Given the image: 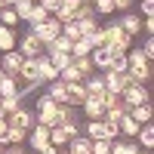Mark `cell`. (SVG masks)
<instances>
[{
	"label": "cell",
	"instance_id": "ab89813d",
	"mask_svg": "<svg viewBox=\"0 0 154 154\" xmlns=\"http://www.w3.org/2000/svg\"><path fill=\"white\" fill-rule=\"evenodd\" d=\"M102 105H105V111H108V108H120L123 102H120L117 93H105V96H102Z\"/></svg>",
	"mask_w": 154,
	"mask_h": 154
},
{
	"label": "cell",
	"instance_id": "d4e9b609",
	"mask_svg": "<svg viewBox=\"0 0 154 154\" xmlns=\"http://www.w3.org/2000/svg\"><path fill=\"white\" fill-rule=\"evenodd\" d=\"M59 80H62V83H83V74L77 71L74 65H68V68L59 71Z\"/></svg>",
	"mask_w": 154,
	"mask_h": 154
},
{
	"label": "cell",
	"instance_id": "e575fe53",
	"mask_svg": "<svg viewBox=\"0 0 154 154\" xmlns=\"http://www.w3.org/2000/svg\"><path fill=\"white\" fill-rule=\"evenodd\" d=\"M89 53H93V46H89L86 37H80V40L71 43V56H89Z\"/></svg>",
	"mask_w": 154,
	"mask_h": 154
},
{
	"label": "cell",
	"instance_id": "7dc6e473",
	"mask_svg": "<svg viewBox=\"0 0 154 154\" xmlns=\"http://www.w3.org/2000/svg\"><path fill=\"white\" fill-rule=\"evenodd\" d=\"M40 154H59V148H56V145H43Z\"/></svg>",
	"mask_w": 154,
	"mask_h": 154
},
{
	"label": "cell",
	"instance_id": "484cf974",
	"mask_svg": "<svg viewBox=\"0 0 154 154\" xmlns=\"http://www.w3.org/2000/svg\"><path fill=\"white\" fill-rule=\"evenodd\" d=\"M31 9H34V3H31V0H16V3H12V12L19 16V22H28Z\"/></svg>",
	"mask_w": 154,
	"mask_h": 154
},
{
	"label": "cell",
	"instance_id": "f1b7e54d",
	"mask_svg": "<svg viewBox=\"0 0 154 154\" xmlns=\"http://www.w3.org/2000/svg\"><path fill=\"white\" fill-rule=\"evenodd\" d=\"M46 53H68V56H71V40H68V37H62V34H59L56 40H53V43L46 46Z\"/></svg>",
	"mask_w": 154,
	"mask_h": 154
},
{
	"label": "cell",
	"instance_id": "ffe728a7",
	"mask_svg": "<svg viewBox=\"0 0 154 154\" xmlns=\"http://www.w3.org/2000/svg\"><path fill=\"white\" fill-rule=\"evenodd\" d=\"M68 154H93V142L86 136H77L68 142Z\"/></svg>",
	"mask_w": 154,
	"mask_h": 154
},
{
	"label": "cell",
	"instance_id": "4dcf8cb0",
	"mask_svg": "<svg viewBox=\"0 0 154 154\" xmlns=\"http://www.w3.org/2000/svg\"><path fill=\"white\" fill-rule=\"evenodd\" d=\"M43 56H46L49 62H53V65H56L59 71H62V68H68V65H71V56H68V53H43Z\"/></svg>",
	"mask_w": 154,
	"mask_h": 154
},
{
	"label": "cell",
	"instance_id": "3957f363",
	"mask_svg": "<svg viewBox=\"0 0 154 154\" xmlns=\"http://www.w3.org/2000/svg\"><path fill=\"white\" fill-rule=\"evenodd\" d=\"M105 31H108V49H111V53H130V43H133V37L126 34V31L120 28L117 22H114V25H108Z\"/></svg>",
	"mask_w": 154,
	"mask_h": 154
},
{
	"label": "cell",
	"instance_id": "836d02e7",
	"mask_svg": "<svg viewBox=\"0 0 154 154\" xmlns=\"http://www.w3.org/2000/svg\"><path fill=\"white\" fill-rule=\"evenodd\" d=\"M62 37H68V40L74 43V40H80V28H77V22H65V25H62Z\"/></svg>",
	"mask_w": 154,
	"mask_h": 154
},
{
	"label": "cell",
	"instance_id": "680465c9",
	"mask_svg": "<svg viewBox=\"0 0 154 154\" xmlns=\"http://www.w3.org/2000/svg\"><path fill=\"white\" fill-rule=\"evenodd\" d=\"M31 3H37V0H31Z\"/></svg>",
	"mask_w": 154,
	"mask_h": 154
},
{
	"label": "cell",
	"instance_id": "83f0119b",
	"mask_svg": "<svg viewBox=\"0 0 154 154\" xmlns=\"http://www.w3.org/2000/svg\"><path fill=\"white\" fill-rule=\"evenodd\" d=\"M139 139H142V151H151L154 148V126L145 123L142 130H139Z\"/></svg>",
	"mask_w": 154,
	"mask_h": 154
},
{
	"label": "cell",
	"instance_id": "8992f818",
	"mask_svg": "<svg viewBox=\"0 0 154 154\" xmlns=\"http://www.w3.org/2000/svg\"><path fill=\"white\" fill-rule=\"evenodd\" d=\"M102 77H105V93H117V96H120L126 86H133V77L126 74V71H123V74H117V71H111V68H108Z\"/></svg>",
	"mask_w": 154,
	"mask_h": 154
},
{
	"label": "cell",
	"instance_id": "4316f807",
	"mask_svg": "<svg viewBox=\"0 0 154 154\" xmlns=\"http://www.w3.org/2000/svg\"><path fill=\"white\" fill-rule=\"evenodd\" d=\"M49 145H56L59 151H62V145H68V136L62 126H49Z\"/></svg>",
	"mask_w": 154,
	"mask_h": 154
},
{
	"label": "cell",
	"instance_id": "f35d334b",
	"mask_svg": "<svg viewBox=\"0 0 154 154\" xmlns=\"http://www.w3.org/2000/svg\"><path fill=\"white\" fill-rule=\"evenodd\" d=\"M59 126L65 130L68 142H71V139H77V136H80V126H77V120H65V123H59Z\"/></svg>",
	"mask_w": 154,
	"mask_h": 154
},
{
	"label": "cell",
	"instance_id": "11a10c76",
	"mask_svg": "<svg viewBox=\"0 0 154 154\" xmlns=\"http://www.w3.org/2000/svg\"><path fill=\"white\" fill-rule=\"evenodd\" d=\"M0 154H3V145H0Z\"/></svg>",
	"mask_w": 154,
	"mask_h": 154
},
{
	"label": "cell",
	"instance_id": "d6a6232c",
	"mask_svg": "<svg viewBox=\"0 0 154 154\" xmlns=\"http://www.w3.org/2000/svg\"><path fill=\"white\" fill-rule=\"evenodd\" d=\"M80 19H99L96 9H93V3H80V6L74 9V22H80Z\"/></svg>",
	"mask_w": 154,
	"mask_h": 154
},
{
	"label": "cell",
	"instance_id": "bcb514c9",
	"mask_svg": "<svg viewBox=\"0 0 154 154\" xmlns=\"http://www.w3.org/2000/svg\"><path fill=\"white\" fill-rule=\"evenodd\" d=\"M142 31H145V34H151V31H154V16H151V19H145V22H142Z\"/></svg>",
	"mask_w": 154,
	"mask_h": 154
},
{
	"label": "cell",
	"instance_id": "5bb4252c",
	"mask_svg": "<svg viewBox=\"0 0 154 154\" xmlns=\"http://www.w3.org/2000/svg\"><path fill=\"white\" fill-rule=\"evenodd\" d=\"M83 89H86V96H105V77H99V74L83 77Z\"/></svg>",
	"mask_w": 154,
	"mask_h": 154
},
{
	"label": "cell",
	"instance_id": "8fae6325",
	"mask_svg": "<svg viewBox=\"0 0 154 154\" xmlns=\"http://www.w3.org/2000/svg\"><path fill=\"white\" fill-rule=\"evenodd\" d=\"M22 62H25V56L19 53V49H9V53H3V59H0V68H3L6 74H19Z\"/></svg>",
	"mask_w": 154,
	"mask_h": 154
},
{
	"label": "cell",
	"instance_id": "5b68a950",
	"mask_svg": "<svg viewBox=\"0 0 154 154\" xmlns=\"http://www.w3.org/2000/svg\"><path fill=\"white\" fill-rule=\"evenodd\" d=\"M31 34H34L37 40L43 43V49H46V46H49V43H53L56 37L62 34V25H59L56 19H46L43 25H31Z\"/></svg>",
	"mask_w": 154,
	"mask_h": 154
},
{
	"label": "cell",
	"instance_id": "d590c367",
	"mask_svg": "<svg viewBox=\"0 0 154 154\" xmlns=\"http://www.w3.org/2000/svg\"><path fill=\"white\" fill-rule=\"evenodd\" d=\"M16 22H19V16L12 12V6H3V9H0V25H3V28H12Z\"/></svg>",
	"mask_w": 154,
	"mask_h": 154
},
{
	"label": "cell",
	"instance_id": "9a60e30c",
	"mask_svg": "<svg viewBox=\"0 0 154 154\" xmlns=\"http://www.w3.org/2000/svg\"><path fill=\"white\" fill-rule=\"evenodd\" d=\"M37 68H40V80H46V83L59 80V68H56L46 56H40V59H37Z\"/></svg>",
	"mask_w": 154,
	"mask_h": 154
},
{
	"label": "cell",
	"instance_id": "cb8c5ba5",
	"mask_svg": "<svg viewBox=\"0 0 154 154\" xmlns=\"http://www.w3.org/2000/svg\"><path fill=\"white\" fill-rule=\"evenodd\" d=\"M19 108H22V96H3L0 99V114H3V117L12 114V111H19Z\"/></svg>",
	"mask_w": 154,
	"mask_h": 154
},
{
	"label": "cell",
	"instance_id": "d6986e66",
	"mask_svg": "<svg viewBox=\"0 0 154 154\" xmlns=\"http://www.w3.org/2000/svg\"><path fill=\"white\" fill-rule=\"evenodd\" d=\"M65 93H68V105H83V99H86L83 83H65Z\"/></svg>",
	"mask_w": 154,
	"mask_h": 154
},
{
	"label": "cell",
	"instance_id": "9f6ffc18",
	"mask_svg": "<svg viewBox=\"0 0 154 154\" xmlns=\"http://www.w3.org/2000/svg\"><path fill=\"white\" fill-rule=\"evenodd\" d=\"M59 154H68V151H59Z\"/></svg>",
	"mask_w": 154,
	"mask_h": 154
},
{
	"label": "cell",
	"instance_id": "7c38bea8",
	"mask_svg": "<svg viewBox=\"0 0 154 154\" xmlns=\"http://www.w3.org/2000/svg\"><path fill=\"white\" fill-rule=\"evenodd\" d=\"M28 139H31V148H34V151H40L43 145H49V126L34 123L31 130H28Z\"/></svg>",
	"mask_w": 154,
	"mask_h": 154
},
{
	"label": "cell",
	"instance_id": "91938a15",
	"mask_svg": "<svg viewBox=\"0 0 154 154\" xmlns=\"http://www.w3.org/2000/svg\"><path fill=\"white\" fill-rule=\"evenodd\" d=\"M34 154H40V151H34Z\"/></svg>",
	"mask_w": 154,
	"mask_h": 154
},
{
	"label": "cell",
	"instance_id": "30bf717a",
	"mask_svg": "<svg viewBox=\"0 0 154 154\" xmlns=\"http://www.w3.org/2000/svg\"><path fill=\"white\" fill-rule=\"evenodd\" d=\"M80 108H83V114H86V120H102V114H105V105H102V96H86Z\"/></svg>",
	"mask_w": 154,
	"mask_h": 154
},
{
	"label": "cell",
	"instance_id": "f5cc1de1",
	"mask_svg": "<svg viewBox=\"0 0 154 154\" xmlns=\"http://www.w3.org/2000/svg\"><path fill=\"white\" fill-rule=\"evenodd\" d=\"M77 3H93V0H77Z\"/></svg>",
	"mask_w": 154,
	"mask_h": 154
},
{
	"label": "cell",
	"instance_id": "ac0fdd59",
	"mask_svg": "<svg viewBox=\"0 0 154 154\" xmlns=\"http://www.w3.org/2000/svg\"><path fill=\"white\" fill-rule=\"evenodd\" d=\"M46 96L53 99L56 105H68V93H65V83H62V80H53V83H49Z\"/></svg>",
	"mask_w": 154,
	"mask_h": 154
},
{
	"label": "cell",
	"instance_id": "c3c4849f",
	"mask_svg": "<svg viewBox=\"0 0 154 154\" xmlns=\"http://www.w3.org/2000/svg\"><path fill=\"white\" fill-rule=\"evenodd\" d=\"M3 154H25V151H22V145H9Z\"/></svg>",
	"mask_w": 154,
	"mask_h": 154
},
{
	"label": "cell",
	"instance_id": "f907efd6",
	"mask_svg": "<svg viewBox=\"0 0 154 154\" xmlns=\"http://www.w3.org/2000/svg\"><path fill=\"white\" fill-rule=\"evenodd\" d=\"M3 77H6V71H3V68H0V80H3Z\"/></svg>",
	"mask_w": 154,
	"mask_h": 154
},
{
	"label": "cell",
	"instance_id": "7a4b0ae2",
	"mask_svg": "<svg viewBox=\"0 0 154 154\" xmlns=\"http://www.w3.org/2000/svg\"><path fill=\"white\" fill-rule=\"evenodd\" d=\"M34 120L40 123V126H59V105H56L46 93L37 99V114H34Z\"/></svg>",
	"mask_w": 154,
	"mask_h": 154
},
{
	"label": "cell",
	"instance_id": "74e56055",
	"mask_svg": "<svg viewBox=\"0 0 154 154\" xmlns=\"http://www.w3.org/2000/svg\"><path fill=\"white\" fill-rule=\"evenodd\" d=\"M77 28H80V34H83V37H89V34L99 28V22H96V19H80V22H77Z\"/></svg>",
	"mask_w": 154,
	"mask_h": 154
},
{
	"label": "cell",
	"instance_id": "277c9868",
	"mask_svg": "<svg viewBox=\"0 0 154 154\" xmlns=\"http://www.w3.org/2000/svg\"><path fill=\"white\" fill-rule=\"evenodd\" d=\"M120 102H123V111L126 114H130V108H136V105H148V86H139V83L126 86L120 93Z\"/></svg>",
	"mask_w": 154,
	"mask_h": 154
},
{
	"label": "cell",
	"instance_id": "ba28073f",
	"mask_svg": "<svg viewBox=\"0 0 154 154\" xmlns=\"http://www.w3.org/2000/svg\"><path fill=\"white\" fill-rule=\"evenodd\" d=\"M19 80L28 83V89H34L37 83H43V80H40V68H37V59H25V62H22V68H19Z\"/></svg>",
	"mask_w": 154,
	"mask_h": 154
},
{
	"label": "cell",
	"instance_id": "681fc988",
	"mask_svg": "<svg viewBox=\"0 0 154 154\" xmlns=\"http://www.w3.org/2000/svg\"><path fill=\"white\" fill-rule=\"evenodd\" d=\"M136 154H151V151H142V148H136Z\"/></svg>",
	"mask_w": 154,
	"mask_h": 154
},
{
	"label": "cell",
	"instance_id": "f6af8a7d",
	"mask_svg": "<svg viewBox=\"0 0 154 154\" xmlns=\"http://www.w3.org/2000/svg\"><path fill=\"white\" fill-rule=\"evenodd\" d=\"M133 6V0H114V9H120V12H130Z\"/></svg>",
	"mask_w": 154,
	"mask_h": 154
},
{
	"label": "cell",
	"instance_id": "60d3db41",
	"mask_svg": "<svg viewBox=\"0 0 154 154\" xmlns=\"http://www.w3.org/2000/svg\"><path fill=\"white\" fill-rule=\"evenodd\" d=\"M37 6H43L49 16H56V12H59V6H62V0H37Z\"/></svg>",
	"mask_w": 154,
	"mask_h": 154
},
{
	"label": "cell",
	"instance_id": "94428289",
	"mask_svg": "<svg viewBox=\"0 0 154 154\" xmlns=\"http://www.w3.org/2000/svg\"><path fill=\"white\" fill-rule=\"evenodd\" d=\"M0 117H3V114H0Z\"/></svg>",
	"mask_w": 154,
	"mask_h": 154
},
{
	"label": "cell",
	"instance_id": "b9f144b4",
	"mask_svg": "<svg viewBox=\"0 0 154 154\" xmlns=\"http://www.w3.org/2000/svg\"><path fill=\"white\" fill-rule=\"evenodd\" d=\"M93 154H111V142H105V139H96V142H93Z\"/></svg>",
	"mask_w": 154,
	"mask_h": 154
},
{
	"label": "cell",
	"instance_id": "4fadbf2b",
	"mask_svg": "<svg viewBox=\"0 0 154 154\" xmlns=\"http://www.w3.org/2000/svg\"><path fill=\"white\" fill-rule=\"evenodd\" d=\"M89 62H93V68H102V71H108L111 68V49L108 46H99L89 53Z\"/></svg>",
	"mask_w": 154,
	"mask_h": 154
},
{
	"label": "cell",
	"instance_id": "7bdbcfd3",
	"mask_svg": "<svg viewBox=\"0 0 154 154\" xmlns=\"http://www.w3.org/2000/svg\"><path fill=\"white\" fill-rule=\"evenodd\" d=\"M0 145H9V126H6V117H0Z\"/></svg>",
	"mask_w": 154,
	"mask_h": 154
},
{
	"label": "cell",
	"instance_id": "603a6c76",
	"mask_svg": "<svg viewBox=\"0 0 154 154\" xmlns=\"http://www.w3.org/2000/svg\"><path fill=\"white\" fill-rule=\"evenodd\" d=\"M130 117H133L139 126L151 123V105H136V108H130Z\"/></svg>",
	"mask_w": 154,
	"mask_h": 154
},
{
	"label": "cell",
	"instance_id": "7402d4cb",
	"mask_svg": "<svg viewBox=\"0 0 154 154\" xmlns=\"http://www.w3.org/2000/svg\"><path fill=\"white\" fill-rule=\"evenodd\" d=\"M9 49H16V31L0 25V53H9Z\"/></svg>",
	"mask_w": 154,
	"mask_h": 154
},
{
	"label": "cell",
	"instance_id": "52a82bcc",
	"mask_svg": "<svg viewBox=\"0 0 154 154\" xmlns=\"http://www.w3.org/2000/svg\"><path fill=\"white\" fill-rule=\"evenodd\" d=\"M19 53H22L25 59H40V56H43V43L37 40L31 31H25L22 40H19Z\"/></svg>",
	"mask_w": 154,
	"mask_h": 154
},
{
	"label": "cell",
	"instance_id": "f546056e",
	"mask_svg": "<svg viewBox=\"0 0 154 154\" xmlns=\"http://www.w3.org/2000/svg\"><path fill=\"white\" fill-rule=\"evenodd\" d=\"M86 40H89V46H93V49H99V46H108V31H105V28H96L93 34L86 37Z\"/></svg>",
	"mask_w": 154,
	"mask_h": 154
},
{
	"label": "cell",
	"instance_id": "8d00e7d4",
	"mask_svg": "<svg viewBox=\"0 0 154 154\" xmlns=\"http://www.w3.org/2000/svg\"><path fill=\"white\" fill-rule=\"evenodd\" d=\"M93 9L96 16H108V12H114V0H93Z\"/></svg>",
	"mask_w": 154,
	"mask_h": 154
},
{
	"label": "cell",
	"instance_id": "1f68e13d",
	"mask_svg": "<svg viewBox=\"0 0 154 154\" xmlns=\"http://www.w3.org/2000/svg\"><path fill=\"white\" fill-rule=\"evenodd\" d=\"M46 19H53V16H49V12H46L43 6H37V3H34V9H31V16H28V25H43Z\"/></svg>",
	"mask_w": 154,
	"mask_h": 154
},
{
	"label": "cell",
	"instance_id": "44dd1931",
	"mask_svg": "<svg viewBox=\"0 0 154 154\" xmlns=\"http://www.w3.org/2000/svg\"><path fill=\"white\" fill-rule=\"evenodd\" d=\"M136 142H133V139H114V142H111V154H136Z\"/></svg>",
	"mask_w": 154,
	"mask_h": 154
},
{
	"label": "cell",
	"instance_id": "db71d44e",
	"mask_svg": "<svg viewBox=\"0 0 154 154\" xmlns=\"http://www.w3.org/2000/svg\"><path fill=\"white\" fill-rule=\"evenodd\" d=\"M3 6H6V3H3V0H0V9H3Z\"/></svg>",
	"mask_w": 154,
	"mask_h": 154
},
{
	"label": "cell",
	"instance_id": "9c48e42d",
	"mask_svg": "<svg viewBox=\"0 0 154 154\" xmlns=\"http://www.w3.org/2000/svg\"><path fill=\"white\" fill-rule=\"evenodd\" d=\"M6 126H12V130H31L34 126V114L28 108H19V111L6 114Z\"/></svg>",
	"mask_w": 154,
	"mask_h": 154
},
{
	"label": "cell",
	"instance_id": "2e32d148",
	"mask_svg": "<svg viewBox=\"0 0 154 154\" xmlns=\"http://www.w3.org/2000/svg\"><path fill=\"white\" fill-rule=\"evenodd\" d=\"M117 130H120V136H123V139H136L142 126H139V123H136V120L130 117V114H123V117L117 120Z\"/></svg>",
	"mask_w": 154,
	"mask_h": 154
},
{
	"label": "cell",
	"instance_id": "6da1fadb",
	"mask_svg": "<svg viewBox=\"0 0 154 154\" xmlns=\"http://www.w3.org/2000/svg\"><path fill=\"white\" fill-rule=\"evenodd\" d=\"M126 74L133 77V83H139V86H145L148 80H151V62L142 56V49H133V53H126Z\"/></svg>",
	"mask_w": 154,
	"mask_h": 154
},
{
	"label": "cell",
	"instance_id": "6f0895ef",
	"mask_svg": "<svg viewBox=\"0 0 154 154\" xmlns=\"http://www.w3.org/2000/svg\"><path fill=\"white\" fill-rule=\"evenodd\" d=\"M0 59H3V53H0Z\"/></svg>",
	"mask_w": 154,
	"mask_h": 154
},
{
	"label": "cell",
	"instance_id": "816d5d0a",
	"mask_svg": "<svg viewBox=\"0 0 154 154\" xmlns=\"http://www.w3.org/2000/svg\"><path fill=\"white\" fill-rule=\"evenodd\" d=\"M3 3H6V6H12V3H16V0H3Z\"/></svg>",
	"mask_w": 154,
	"mask_h": 154
},
{
	"label": "cell",
	"instance_id": "e0dca14e",
	"mask_svg": "<svg viewBox=\"0 0 154 154\" xmlns=\"http://www.w3.org/2000/svg\"><path fill=\"white\" fill-rule=\"evenodd\" d=\"M117 25H120V28H123L126 34H130V37H133V34H139V31H142V19H139L136 12H123V19H120Z\"/></svg>",
	"mask_w": 154,
	"mask_h": 154
},
{
	"label": "cell",
	"instance_id": "ee69618b",
	"mask_svg": "<svg viewBox=\"0 0 154 154\" xmlns=\"http://www.w3.org/2000/svg\"><path fill=\"white\" fill-rule=\"evenodd\" d=\"M142 16H145V19L154 16V0H142Z\"/></svg>",
	"mask_w": 154,
	"mask_h": 154
}]
</instances>
